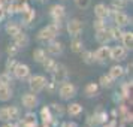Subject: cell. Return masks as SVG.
<instances>
[{
  "label": "cell",
  "mask_w": 133,
  "mask_h": 127,
  "mask_svg": "<svg viewBox=\"0 0 133 127\" xmlns=\"http://www.w3.org/2000/svg\"><path fill=\"white\" fill-rule=\"evenodd\" d=\"M60 30H61V24H58V23H51V24H48L46 27H43V29H41V30L37 31V35H36L37 42L46 45L48 42L54 41L55 37H57V35L60 33Z\"/></svg>",
  "instance_id": "cell-1"
},
{
  "label": "cell",
  "mask_w": 133,
  "mask_h": 127,
  "mask_svg": "<svg viewBox=\"0 0 133 127\" xmlns=\"http://www.w3.org/2000/svg\"><path fill=\"white\" fill-rule=\"evenodd\" d=\"M76 93H78L76 85L69 82V81H64V82L58 84V96H60L61 100H70L76 96Z\"/></svg>",
  "instance_id": "cell-2"
},
{
  "label": "cell",
  "mask_w": 133,
  "mask_h": 127,
  "mask_svg": "<svg viewBox=\"0 0 133 127\" xmlns=\"http://www.w3.org/2000/svg\"><path fill=\"white\" fill-rule=\"evenodd\" d=\"M29 81V88H30L31 93H41V91L45 90V85H46V78L43 76V75H35V76H30V78L27 79Z\"/></svg>",
  "instance_id": "cell-3"
},
{
  "label": "cell",
  "mask_w": 133,
  "mask_h": 127,
  "mask_svg": "<svg viewBox=\"0 0 133 127\" xmlns=\"http://www.w3.org/2000/svg\"><path fill=\"white\" fill-rule=\"evenodd\" d=\"M49 17H51V19H52V23L61 24L63 19H64V17H66V8L63 6V5H60V3L52 5L51 9H49Z\"/></svg>",
  "instance_id": "cell-4"
},
{
  "label": "cell",
  "mask_w": 133,
  "mask_h": 127,
  "mask_svg": "<svg viewBox=\"0 0 133 127\" xmlns=\"http://www.w3.org/2000/svg\"><path fill=\"white\" fill-rule=\"evenodd\" d=\"M51 75H52V81H54L57 85H58V84H61V82L67 81V76H69V70H67V67L64 66V64H60V63H57V66H55V69L52 70V72H51Z\"/></svg>",
  "instance_id": "cell-5"
},
{
  "label": "cell",
  "mask_w": 133,
  "mask_h": 127,
  "mask_svg": "<svg viewBox=\"0 0 133 127\" xmlns=\"http://www.w3.org/2000/svg\"><path fill=\"white\" fill-rule=\"evenodd\" d=\"M112 15V19H114V23L117 27H126V25L132 24V18L127 15L126 12H123V11H114V12H111Z\"/></svg>",
  "instance_id": "cell-6"
},
{
  "label": "cell",
  "mask_w": 133,
  "mask_h": 127,
  "mask_svg": "<svg viewBox=\"0 0 133 127\" xmlns=\"http://www.w3.org/2000/svg\"><path fill=\"white\" fill-rule=\"evenodd\" d=\"M66 30L72 37H79V35L82 33V23L78 18H72L66 23Z\"/></svg>",
  "instance_id": "cell-7"
},
{
  "label": "cell",
  "mask_w": 133,
  "mask_h": 127,
  "mask_svg": "<svg viewBox=\"0 0 133 127\" xmlns=\"http://www.w3.org/2000/svg\"><path fill=\"white\" fill-rule=\"evenodd\" d=\"M46 54H49L51 57H58V55L63 54V51H64V45L60 42V41H57V39H54V41H51V42L46 43Z\"/></svg>",
  "instance_id": "cell-8"
},
{
  "label": "cell",
  "mask_w": 133,
  "mask_h": 127,
  "mask_svg": "<svg viewBox=\"0 0 133 127\" xmlns=\"http://www.w3.org/2000/svg\"><path fill=\"white\" fill-rule=\"evenodd\" d=\"M12 75L19 81H25V79L30 78V66L29 64H24V63H18L15 69H14Z\"/></svg>",
  "instance_id": "cell-9"
},
{
  "label": "cell",
  "mask_w": 133,
  "mask_h": 127,
  "mask_svg": "<svg viewBox=\"0 0 133 127\" xmlns=\"http://www.w3.org/2000/svg\"><path fill=\"white\" fill-rule=\"evenodd\" d=\"M21 103H23V106H24L27 111H31V109H35L37 106V103H39V99H37V96L35 94V93H25V94H23V97H21Z\"/></svg>",
  "instance_id": "cell-10"
},
{
  "label": "cell",
  "mask_w": 133,
  "mask_h": 127,
  "mask_svg": "<svg viewBox=\"0 0 133 127\" xmlns=\"http://www.w3.org/2000/svg\"><path fill=\"white\" fill-rule=\"evenodd\" d=\"M127 57V49L123 45H115L109 51V60L114 61H123Z\"/></svg>",
  "instance_id": "cell-11"
},
{
  "label": "cell",
  "mask_w": 133,
  "mask_h": 127,
  "mask_svg": "<svg viewBox=\"0 0 133 127\" xmlns=\"http://www.w3.org/2000/svg\"><path fill=\"white\" fill-rule=\"evenodd\" d=\"M109 51H111V46L102 45L100 48H97L94 51V60L99 61V63H106L109 60Z\"/></svg>",
  "instance_id": "cell-12"
},
{
  "label": "cell",
  "mask_w": 133,
  "mask_h": 127,
  "mask_svg": "<svg viewBox=\"0 0 133 127\" xmlns=\"http://www.w3.org/2000/svg\"><path fill=\"white\" fill-rule=\"evenodd\" d=\"M96 41L100 45H109V42L112 41V37H111V31H109L108 27H103L100 30H96Z\"/></svg>",
  "instance_id": "cell-13"
},
{
  "label": "cell",
  "mask_w": 133,
  "mask_h": 127,
  "mask_svg": "<svg viewBox=\"0 0 133 127\" xmlns=\"http://www.w3.org/2000/svg\"><path fill=\"white\" fill-rule=\"evenodd\" d=\"M94 15H96V18L108 19L111 17V9L105 3H97L96 6H94Z\"/></svg>",
  "instance_id": "cell-14"
},
{
  "label": "cell",
  "mask_w": 133,
  "mask_h": 127,
  "mask_svg": "<svg viewBox=\"0 0 133 127\" xmlns=\"http://www.w3.org/2000/svg\"><path fill=\"white\" fill-rule=\"evenodd\" d=\"M21 120V126L23 127H36L37 126V120H36V114L29 111L27 114L24 115V118H19Z\"/></svg>",
  "instance_id": "cell-15"
},
{
  "label": "cell",
  "mask_w": 133,
  "mask_h": 127,
  "mask_svg": "<svg viewBox=\"0 0 133 127\" xmlns=\"http://www.w3.org/2000/svg\"><path fill=\"white\" fill-rule=\"evenodd\" d=\"M14 43H15L19 49H23V48H25V46H29L30 39H29V36H27L25 33L19 31L18 35H15V36H14Z\"/></svg>",
  "instance_id": "cell-16"
},
{
  "label": "cell",
  "mask_w": 133,
  "mask_h": 127,
  "mask_svg": "<svg viewBox=\"0 0 133 127\" xmlns=\"http://www.w3.org/2000/svg\"><path fill=\"white\" fill-rule=\"evenodd\" d=\"M121 45L127 49V51H132L133 48V31H123V36H121Z\"/></svg>",
  "instance_id": "cell-17"
},
{
  "label": "cell",
  "mask_w": 133,
  "mask_h": 127,
  "mask_svg": "<svg viewBox=\"0 0 133 127\" xmlns=\"http://www.w3.org/2000/svg\"><path fill=\"white\" fill-rule=\"evenodd\" d=\"M124 73H126V72H124V67L120 66V64H114V66L109 67L108 75H109L112 79H114V81H117V79L123 78V75H124Z\"/></svg>",
  "instance_id": "cell-18"
},
{
  "label": "cell",
  "mask_w": 133,
  "mask_h": 127,
  "mask_svg": "<svg viewBox=\"0 0 133 127\" xmlns=\"http://www.w3.org/2000/svg\"><path fill=\"white\" fill-rule=\"evenodd\" d=\"M12 88L11 85H2L0 84V102H8L12 99Z\"/></svg>",
  "instance_id": "cell-19"
},
{
  "label": "cell",
  "mask_w": 133,
  "mask_h": 127,
  "mask_svg": "<svg viewBox=\"0 0 133 127\" xmlns=\"http://www.w3.org/2000/svg\"><path fill=\"white\" fill-rule=\"evenodd\" d=\"M99 84L97 82H88V84L85 85V88H84V94L87 97H94L97 96V93H99Z\"/></svg>",
  "instance_id": "cell-20"
},
{
  "label": "cell",
  "mask_w": 133,
  "mask_h": 127,
  "mask_svg": "<svg viewBox=\"0 0 133 127\" xmlns=\"http://www.w3.org/2000/svg\"><path fill=\"white\" fill-rule=\"evenodd\" d=\"M70 49H72V52H75V54H81L84 51V43H82V41L79 37H73L72 42H70Z\"/></svg>",
  "instance_id": "cell-21"
},
{
  "label": "cell",
  "mask_w": 133,
  "mask_h": 127,
  "mask_svg": "<svg viewBox=\"0 0 133 127\" xmlns=\"http://www.w3.org/2000/svg\"><path fill=\"white\" fill-rule=\"evenodd\" d=\"M5 31H6L11 37H14L15 35H18L19 31H21V25L17 24V23H8V24L5 25Z\"/></svg>",
  "instance_id": "cell-22"
},
{
  "label": "cell",
  "mask_w": 133,
  "mask_h": 127,
  "mask_svg": "<svg viewBox=\"0 0 133 127\" xmlns=\"http://www.w3.org/2000/svg\"><path fill=\"white\" fill-rule=\"evenodd\" d=\"M66 112L70 115V117H78V115L82 114V106H81L79 103H70L66 108Z\"/></svg>",
  "instance_id": "cell-23"
},
{
  "label": "cell",
  "mask_w": 133,
  "mask_h": 127,
  "mask_svg": "<svg viewBox=\"0 0 133 127\" xmlns=\"http://www.w3.org/2000/svg\"><path fill=\"white\" fill-rule=\"evenodd\" d=\"M35 18H36V11L35 9H29V11H25L24 14H23V21H24L25 25H30L33 21H35Z\"/></svg>",
  "instance_id": "cell-24"
},
{
  "label": "cell",
  "mask_w": 133,
  "mask_h": 127,
  "mask_svg": "<svg viewBox=\"0 0 133 127\" xmlns=\"http://www.w3.org/2000/svg\"><path fill=\"white\" fill-rule=\"evenodd\" d=\"M46 57H48V54H46V51L43 48H36L33 51V60L36 61V63H42Z\"/></svg>",
  "instance_id": "cell-25"
},
{
  "label": "cell",
  "mask_w": 133,
  "mask_h": 127,
  "mask_svg": "<svg viewBox=\"0 0 133 127\" xmlns=\"http://www.w3.org/2000/svg\"><path fill=\"white\" fill-rule=\"evenodd\" d=\"M41 64L43 66V69H45L46 72L51 73V72L55 69V66H57V61H55L54 58H51V57H46V58H45L42 63H41Z\"/></svg>",
  "instance_id": "cell-26"
},
{
  "label": "cell",
  "mask_w": 133,
  "mask_h": 127,
  "mask_svg": "<svg viewBox=\"0 0 133 127\" xmlns=\"http://www.w3.org/2000/svg\"><path fill=\"white\" fill-rule=\"evenodd\" d=\"M8 111H9V118H11V121H19V118H21V111H19L18 106H8Z\"/></svg>",
  "instance_id": "cell-27"
},
{
  "label": "cell",
  "mask_w": 133,
  "mask_h": 127,
  "mask_svg": "<svg viewBox=\"0 0 133 127\" xmlns=\"http://www.w3.org/2000/svg\"><path fill=\"white\" fill-rule=\"evenodd\" d=\"M114 85V79L111 78L109 75H102L100 79H99V87H103V88H111Z\"/></svg>",
  "instance_id": "cell-28"
},
{
  "label": "cell",
  "mask_w": 133,
  "mask_h": 127,
  "mask_svg": "<svg viewBox=\"0 0 133 127\" xmlns=\"http://www.w3.org/2000/svg\"><path fill=\"white\" fill-rule=\"evenodd\" d=\"M41 117H42V121L45 123V124H49V123L52 121V118H54V115L51 114V109H49L48 106L42 108V111H41Z\"/></svg>",
  "instance_id": "cell-29"
},
{
  "label": "cell",
  "mask_w": 133,
  "mask_h": 127,
  "mask_svg": "<svg viewBox=\"0 0 133 127\" xmlns=\"http://www.w3.org/2000/svg\"><path fill=\"white\" fill-rule=\"evenodd\" d=\"M81 55H82V61H84L85 64H93V63H94V52H93V51H82V52H81Z\"/></svg>",
  "instance_id": "cell-30"
},
{
  "label": "cell",
  "mask_w": 133,
  "mask_h": 127,
  "mask_svg": "<svg viewBox=\"0 0 133 127\" xmlns=\"http://www.w3.org/2000/svg\"><path fill=\"white\" fill-rule=\"evenodd\" d=\"M12 81H14V78H12V75H11V72L5 70L3 73H0V84L2 85H11Z\"/></svg>",
  "instance_id": "cell-31"
},
{
  "label": "cell",
  "mask_w": 133,
  "mask_h": 127,
  "mask_svg": "<svg viewBox=\"0 0 133 127\" xmlns=\"http://www.w3.org/2000/svg\"><path fill=\"white\" fill-rule=\"evenodd\" d=\"M109 31H111V37H112V41H120L121 36H123V29H121V27H117V25L111 27Z\"/></svg>",
  "instance_id": "cell-32"
},
{
  "label": "cell",
  "mask_w": 133,
  "mask_h": 127,
  "mask_svg": "<svg viewBox=\"0 0 133 127\" xmlns=\"http://www.w3.org/2000/svg\"><path fill=\"white\" fill-rule=\"evenodd\" d=\"M17 64H18V61L15 60L14 57H9V58H8V61H6V64H5V70H6V72H11V73H12Z\"/></svg>",
  "instance_id": "cell-33"
},
{
  "label": "cell",
  "mask_w": 133,
  "mask_h": 127,
  "mask_svg": "<svg viewBox=\"0 0 133 127\" xmlns=\"http://www.w3.org/2000/svg\"><path fill=\"white\" fill-rule=\"evenodd\" d=\"M6 52H8V55H9V57H15V55H17V54L19 52V48L12 42V43H9V45H8Z\"/></svg>",
  "instance_id": "cell-34"
},
{
  "label": "cell",
  "mask_w": 133,
  "mask_h": 127,
  "mask_svg": "<svg viewBox=\"0 0 133 127\" xmlns=\"http://www.w3.org/2000/svg\"><path fill=\"white\" fill-rule=\"evenodd\" d=\"M15 3H17V14H24L25 11L30 9L27 2H15Z\"/></svg>",
  "instance_id": "cell-35"
},
{
  "label": "cell",
  "mask_w": 133,
  "mask_h": 127,
  "mask_svg": "<svg viewBox=\"0 0 133 127\" xmlns=\"http://www.w3.org/2000/svg\"><path fill=\"white\" fill-rule=\"evenodd\" d=\"M0 121H2V123L11 121V118H9V111H8V106L0 108Z\"/></svg>",
  "instance_id": "cell-36"
},
{
  "label": "cell",
  "mask_w": 133,
  "mask_h": 127,
  "mask_svg": "<svg viewBox=\"0 0 133 127\" xmlns=\"http://www.w3.org/2000/svg\"><path fill=\"white\" fill-rule=\"evenodd\" d=\"M93 27H94V30H100V29H103V27H106V19L96 18L94 23H93Z\"/></svg>",
  "instance_id": "cell-37"
},
{
  "label": "cell",
  "mask_w": 133,
  "mask_h": 127,
  "mask_svg": "<svg viewBox=\"0 0 133 127\" xmlns=\"http://www.w3.org/2000/svg\"><path fill=\"white\" fill-rule=\"evenodd\" d=\"M75 5L79 8V9H87L88 5H90V0H73Z\"/></svg>",
  "instance_id": "cell-38"
},
{
  "label": "cell",
  "mask_w": 133,
  "mask_h": 127,
  "mask_svg": "<svg viewBox=\"0 0 133 127\" xmlns=\"http://www.w3.org/2000/svg\"><path fill=\"white\" fill-rule=\"evenodd\" d=\"M52 109H54V111H55V112H57L58 115H63V114H64L63 105H57V103H54V105H52Z\"/></svg>",
  "instance_id": "cell-39"
},
{
  "label": "cell",
  "mask_w": 133,
  "mask_h": 127,
  "mask_svg": "<svg viewBox=\"0 0 133 127\" xmlns=\"http://www.w3.org/2000/svg\"><path fill=\"white\" fill-rule=\"evenodd\" d=\"M2 127H18V124L15 121H6V123H3Z\"/></svg>",
  "instance_id": "cell-40"
},
{
  "label": "cell",
  "mask_w": 133,
  "mask_h": 127,
  "mask_svg": "<svg viewBox=\"0 0 133 127\" xmlns=\"http://www.w3.org/2000/svg\"><path fill=\"white\" fill-rule=\"evenodd\" d=\"M5 5H6V3H5L3 0H0V8H5Z\"/></svg>",
  "instance_id": "cell-41"
},
{
  "label": "cell",
  "mask_w": 133,
  "mask_h": 127,
  "mask_svg": "<svg viewBox=\"0 0 133 127\" xmlns=\"http://www.w3.org/2000/svg\"><path fill=\"white\" fill-rule=\"evenodd\" d=\"M36 2H39V3H45V2H48V0H36Z\"/></svg>",
  "instance_id": "cell-42"
},
{
  "label": "cell",
  "mask_w": 133,
  "mask_h": 127,
  "mask_svg": "<svg viewBox=\"0 0 133 127\" xmlns=\"http://www.w3.org/2000/svg\"><path fill=\"white\" fill-rule=\"evenodd\" d=\"M3 2H5V3H9V2H14V0H3Z\"/></svg>",
  "instance_id": "cell-43"
},
{
  "label": "cell",
  "mask_w": 133,
  "mask_h": 127,
  "mask_svg": "<svg viewBox=\"0 0 133 127\" xmlns=\"http://www.w3.org/2000/svg\"><path fill=\"white\" fill-rule=\"evenodd\" d=\"M17 2H27V0H17Z\"/></svg>",
  "instance_id": "cell-44"
},
{
  "label": "cell",
  "mask_w": 133,
  "mask_h": 127,
  "mask_svg": "<svg viewBox=\"0 0 133 127\" xmlns=\"http://www.w3.org/2000/svg\"><path fill=\"white\" fill-rule=\"evenodd\" d=\"M127 2H130V0H127Z\"/></svg>",
  "instance_id": "cell-45"
}]
</instances>
